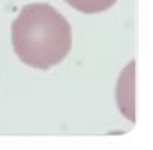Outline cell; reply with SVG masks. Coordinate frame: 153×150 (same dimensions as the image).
Instances as JSON below:
<instances>
[{
    "instance_id": "cell-1",
    "label": "cell",
    "mask_w": 153,
    "mask_h": 150,
    "mask_svg": "<svg viewBox=\"0 0 153 150\" xmlns=\"http://www.w3.org/2000/svg\"><path fill=\"white\" fill-rule=\"evenodd\" d=\"M15 53L24 65L48 69L68 57L73 45V31L68 19L48 3L23 7L11 24Z\"/></svg>"
},
{
    "instance_id": "cell-2",
    "label": "cell",
    "mask_w": 153,
    "mask_h": 150,
    "mask_svg": "<svg viewBox=\"0 0 153 150\" xmlns=\"http://www.w3.org/2000/svg\"><path fill=\"white\" fill-rule=\"evenodd\" d=\"M134 71H135V63L131 61L126 68L123 69L121 78L118 79V87H116V100H118V108L121 113L126 116L129 121H135V97H134Z\"/></svg>"
},
{
    "instance_id": "cell-3",
    "label": "cell",
    "mask_w": 153,
    "mask_h": 150,
    "mask_svg": "<svg viewBox=\"0 0 153 150\" xmlns=\"http://www.w3.org/2000/svg\"><path fill=\"white\" fill-rule=\"evenodd\" d=\"M68 5H71L74 10L81 11V13H102L106 11L116 3V0H65Z\"/></svg>"
}]
</instances>
